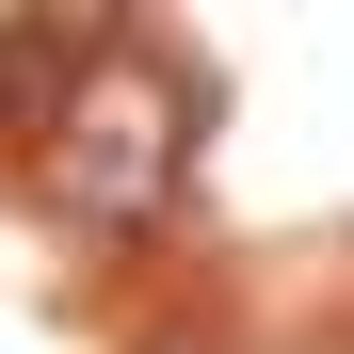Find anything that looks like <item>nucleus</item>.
<instances>
[{
	"mask_svg": "<svg viewBox=\"0 0 354 354\" xmlns=\"http://www.w3.org/2000/svg\"><path fill=\"white\" fill-rule=\"evenodd\" d=\"M177 161H194V97H177L161 65H129V48L48 113V209L65 225H145L177 194Z\"/></svg>",
	"mask_w": 354,
	"mask_h": 354,
	"instance_id": "1",
	"label": "nucleus"
},
{
	"mask_svg": "<svg viewBox=\"0 0 354 354\" xmlns=\"http://www.w3.org/2000/svg\"><path fill=\"white\" fill-rule=\"evenodd\" d=\"M97 65H113V48H97L81 17H48V0H17V17H0V113H32V129H48Z\"/></svg>",
	"mask_w": 354,
	"mask_h": 354,
	"instance_id": "2",
	"label": "nucleus"
}]
</instances>
